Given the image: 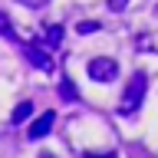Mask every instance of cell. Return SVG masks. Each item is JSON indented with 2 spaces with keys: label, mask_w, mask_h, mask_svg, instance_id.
<instances>
[{
  "label": "cell",
  "mask_w": 158,
  "mask_h": 158,
  "mask_svg": "<svg viewBox=\"0 0 158 158\" xmlns=\"http://www.w3.org/2000/svg\"><path fill=\"white\" fill-rule=\"evenodd\" d=\"M145 92H148V79H145V73H135V76L128 79V89H125V96H122L118 112H122V115H135L138 106H142V99H145Z\"/></svg>",
  "instance_id": "6da1fadb"
},
{
  "label": "cell",
  "mask_w": 158,
  "mask_h": 158,
  "mask_svg": "<svg viewBox=\"0 0 158 158\" xmlns=\"http://www.w3.org/2000/svg\"><path fill=\"white\" fill-rule=\"evenodd\" d=\"M23 56H27V63H33V66L43 69V73H53V69H56L53 53H49L46 46H40V43H23Z\"/></svg>",
  "instance_id": "7a4b0ae2"
},
{
  "label": "cell",
  "mask_w": 158,
  "mask_h": 158,
  "mask_svg": "<svg viewBox=\"0 0 158 158\" xmlns=\"http://www.w3.org/2000/svg\"><path fill=\"white\" fill-rule=\"evenodd\" d=\"M89 76L96 82H112L118 76V63L109 56H96V59H89Z\"/></svg>",
  "instance_id": "3957f363"
},
{
  "label": "cell",
  "mask_w": 158,
  "mask_h": 158,
  "mask_svg": "<svg viewBox=\"0 0 158 158\" xmlns=\"http://www.w3.org/2000/svg\"><path fill=\"white\" fill-rule=\"evenodd\" d=\"M53 122H56V112L49 109V112H43V115H40L36 122H33V125H30V132H27V135L33 138V142H40L43 135H49V128H53Z\"/></svg>",
  "instance_id": "277c9868"
},
{
  "label": "cell",
  "mask_w": 158,
  "mask_h": 158,
  "mask_svg": "<svg viewBox=\"0 0 158 158\" xmlns=\"http://www.w3.org/2000/svg\"><path fill=\"white\" fill-rule=\"evenodd\" d=\"M0 36H3V40H13V43H17V30H13V23H10V17H7V13H3V10H0Z\"/></svg>",
  "instance_id": "5b68a950"
},
{
  "label": "cell",
  "mask_w": 158,
  "mask_h": 158,
  "mask_svg": "<svg viewBox=\"0 0 158 158\" xmlns=\"http://www.w3.org/2000/svg\"><path fill=\"white\" fill-rule=\"evenodd\" d=\"M30 115H33V102H20V106L13 109L10 122H13V125H20V122H23V118H30Z\"/></svg>",
  "instance_id": "8992f818"
},
{
  "label": "cell",
  "mask_w": 158,
  "mask_h": 158,
  "mask_svg": "<svg viewBox=\"0 0 158 158\" xmlns=\"http://www.w3.org/2000/svg\"><path fill=\"white\" fill-rule=\"evenodd\" d=\"M59 40H63V30H59V27H53V30L43 33V43H46V46H56Z\"/></svg>",
  "instance_id": "52a82bcc"
},
{
  "label": "cell",
  "mask_w": 158,
  "mask_h": 158,
  "mask_svg": "<svg viewBox=\"0 0 158 158\" xmlns=\"http://www.w3.org/2000/svg\"><path fill=\"white\" fill-rule=\"evenodd\" d=\"M125 7H128V0H109V10H112V13H122Z\"/></svg>",
  "instance_id": "ba28073f"
},
{
  "label": "cell",
  "mask_w": 158,
  "mask_h": 158,
  "mask_svg": "<svg viewBox=\"0 0 158 158\" xmlns=\"http://www.w3.org/2000/svg\"><path fill=\"white\" fill-rule=\"evenodd\" d=\"M59 96L63 99H76V89L69 86V82H63V86H59Z\"/></svg>",
  "instance_id": "9c48e42d"
},
{
  "label": "cell",
  "mask_w": 158,
  "mask_h": 158,
  "mask_svg": "<svg viewBox=\"0 0 158 158\" xmlns=\"http://www.w3.org/2000/svg\"><path fill=\"white\" fill-rule=\"evenodd\" d=\"M79 33H96V30H99V23H92V20H86V23H79Z\"/></svg>",
  "instance_id": "30bf717a"
},
{
  "label": "cell",
  "mask_w": 158,
  "mask_h": 158,
  "mask_svg": "<svg viewBox=\"0 0 158 158\" xmlns=\"http://www.w3.org/2000/svg\"><path fill=\"white\" fill-rule=\"evenodd\" d=\"M20 3H23V7H33V10H36V7H43L46 0H20Z\"/></svg>",
  "instance_id": "8fae6325"
},
{
  "label": "cell",
  "mask_w": 158,
  "mask_h": 158,
  "mask_svg": "<svg viewBox=\"0 0 158 158\" xmlns=\"http://www.w3.org/2000/svg\"><path fill=\"white\" fill-rule=\"evenodd\" d=\"M86 158H115L112 152H106V155H86Z\"/></svg>",
  "instance_id": "7c38bea8"
},
{
  "label": "cell",
  "mask_w": 158,
  "mask_h": 158,
  "mask_svg": "<svg viewBox=\"0 0 158 158\" xmlns=\"http://www.w3.org/2000/svg\"><path fill=\"white\" fill-rule=\"evenodd\" d=\"M40 158H53V155H40Z\"/></svg>",
  "instance_id": "4fadbf2b"
}]
</instances>
